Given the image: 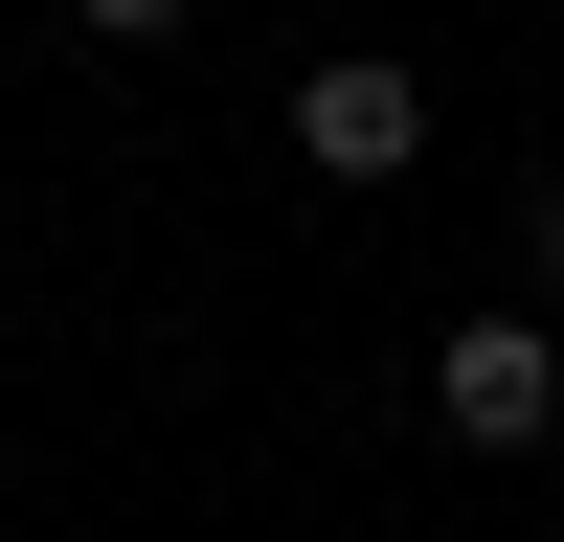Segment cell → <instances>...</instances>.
<instances>
[{
  "instance_id": "6da1fadb",
  "label": "cell",
  "mask_w": 564,
  "mask_h": 542,
  "mask_svg": "<svg viewBox=\"0 0 564 542\" xmlns=\"http://www.w3.org/2000/svg\"><path fill=\"white\" fill-rule=\"evenodd\" d=\"M430 430L452 452H542L564 430V339H542V316H452V339H430Z\"/></svg>"
},
{
  "instance_id": "7a4b0ae2",
  "label": "cell",
  "mask_w": 564,
  "mask_h": 542,
  "mask_svg": "<svg viewBox=\"0 0 564 542\" xmlns=\"http://www.w3.org/2000/svg\"><path fill=\"white\" fill-rule=\"evenodd\" d=\"M294 159L316 181H406V159H430V68H361V45L294 68Z\"/></svg>"
},
{
  "instance_id": "3957f363",
  "label": "cell",
  "mask_w": 564,
  "mask_h": 542,
  "mask_svg": "<svg viewBox=\"0 0 564 542\" xmlns=\"http://www.w3.org/2000/svg\"><path fill=\"white\" fill-rule=\"evenodd\" d=\"M520 271H542V294H564V159L520 181Z\"/></svg>"
},
{
  "instance_id": "277c9868",
  "label": "cell",
  "mask_w": 564,
  "mask_h": 542,
  "mask_svg": "<svg viewBox=\"0 0 564 542\" xmlns=\"http://www.w3.org/2000/svg\"><path fill=\"white\" fill-rule=\"evenodd\" d=\"M68 23H90V45H159V23H181V0H68Z\"/></svg>"
}]
</instances>
